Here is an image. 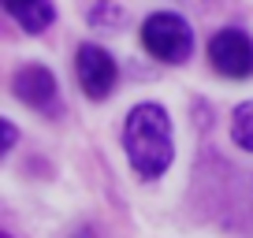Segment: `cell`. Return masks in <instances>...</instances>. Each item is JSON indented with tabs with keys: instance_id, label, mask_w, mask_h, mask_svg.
I'll return each mask as SVG.
<instances>
[{
	"instance_id": "6da1fadb",
	"label": "cell",
	"mask_w": 253,
	"mask_h": 238,
	"mask_svg": "<svg viewBox=\"0 0 253 238\" xmlns=\"http://www.w3.org/2000/svg\"><path fill=\"white\" fill-rule=\"evenodd\" d=\"M123 149L142 179H160L171 167V119L160 104H138L123 123Z\"/></svg>"
},
{
	"instance_id": "7a4b0ae2",
	"label": "cell",
	"mask_w": 253,
	"mask_h": 238,
	"mask_svg": "<svg viewBox=\"0 0 253 238\" xmlns=\"http://www.w3.org/2000/svg\"><path fill=\"white\" fill-rule=\"evenodd\" d=\"M142 45L164 64H182L190 60V48H194V30L175 11H157L142 23Z\"/></svg>"
},
{
	"instance_id": "3957f363",
	"label": "cell",
	"mask_w": 253,
	"mask_h": 238,
	"mask_svg": "<svg viewBox=\"0 0 253 238\" xmlns=\"http://www.w3.org/2000/svg\"><path fill=\"white\" fill-rule=\"evenodd\" d=\"M209 64L223 79H250L253 75V41L242 30H220L209 41Z\"/></svg>"
},
{
	"instance_id": "277c9868",
	"label": "cell",
	"mask_w": 253,
	"mask_h": 238,
	"mask_svg": "<svg viewBox=\"0 0 253 238\" xmlns=\"http://www.w3.org/2000/svg\"><path fill=\"white\" fill-rule=\"evenodd\" d=\"M75 71H79V86L93 101H104L116 86V60L101 45H82L75 56Z\"/></svg>"
},
{
	"instance_id": "5b68a950",
	"label": "cell",
	"mask_w": 253,
	"mask_h": 238,
	"mask_svg": "<svg viewBox=\"0 0 253 238\" xmlns=\"http://www.w3.org/2000/svg\"><path fill=\"white\" fill-rule=\"evenodd\" d=\"M15 97L23 104H30V108L45 112V116H56V108H60V86H56L52 71L41 64H26L23 71L15 75Z\"/></svg>"
},
{
	"instance_id": "8992f818",
	"label": "cell",
	"mask_w": 253,
	"mask_h": 238,
	"mask_svg": "<svg viewBox=\"0 0 253 238\" xmlns=\"http://www.w3.org/2000/svg\"><path fill=\"white\" fill-rule=\"evenodd\" d=\"M4 11H8L26 34H41L56 19L52 0H4Z\"/></svg>"
},
{
	"instance_id": "52a82bcc",
	"label": "cell",
	"mask_w": 253,
	"mask_h": 238,
	"mask_svg": "<svg viewBox=\"0 0 253 238\" xmlns=\"http://www.w3.org/2000/svg\"><path fill=\"white\" fill-rule=\"evenodd\" d=\"M231 138H235L238 149L253 153V101L235 108V116H231Z\"/></svg>"
},
{
	"instance_id": "ba28073f",
	"label": "cell",
	"mask_w": 253,
	"mask_h": 238,
	"mask_svg": "<svg viewBox=\"0 0 253 238\" xmlns=\"http://www.w3.org/2000/svg\"><path fill=\"white\" fill-rule=\"evenodd\" d=\"M89 23H123V11H119L116 4H108V0H101V4L89 11Z\"/></svg>"
},
{
	"instance_id": "9c48e42d",
	"label": "cell",
	"mask_w": 253,
	"mask_h": 238,
	"mask_svg": "<svg viewBox=\"0 0 253 238\" xmlns=\"http://www.w3.org/2000/svg\"><path fill=\"white\" fill-rule=\"evenodd\" d=\"M11 145H15V127L4 123V149H11Z\"/></svg>"
},
{
	"instance_id": "30bf717a",
	"label": "cell",
	"mask_w": 253,
	"mask_h": 238,
	"mask_svg": "<svg viewBox=\"0 0 253 238\" xmlns=\"http://www.w3.org/2000/svg\"><path fill=\"white\" fill-rule=\"evenodd\" d=\"M4 238H11V235H4Z\"/></svg>"
}]
</instances>
